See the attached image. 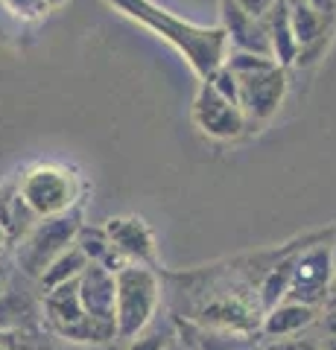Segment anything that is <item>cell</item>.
I'll list each match as a JSON object with an SVG mask.
<instances>
[{"label": "cell", "instance_id": "cell-8", "mask_svg": "<svg viewBox=\"0 0 336 350\" xmlns=\"http://www.w3.org/2000/svg\"><path fill=\"white\" fill-rule=\"evenodd\" d=\"M190 120L211 140H237L248 129V120L240 105L229 103L214 91L211 82H202L190 105Z\"/></svg>", "mask_w": 336, "mask_h": 350}, {"label": "cell", "instance_id": "cell-30", "mask_svg": "<svg viewBox=\"0 0 336 350\" xmlns=\"http://www.w3.org/2000/svg\"><path fill=\"white\" fill-rule=\"evenodd\" d=\"M333 251H336V243H333Z\"/></svg>", "mask_w": 336, "mask_h": 350}, {"label": "cell", "instance_id": "cell-27", "mask_svg": "<svg viewBox=\"0 0 336 350\" xmlns=\"http://www.w3.org/2000/svg\"><path fill=\"white\" fill-rule=\"evenodd\" d=\"M44 350H64V347H44Z\"/></svg>", "mask_w": 336, "mask_h": 350}, {"label": "cell", "instance_id": "cell-2", "mask_svg": "<svg viewBox=\"0 0 336 350\" xmlns=\"http://www.w3.org/2000/svg\"><path fill=\"white\" fill-rule=\"evenodd\" d=\"M15 193L21 196V202L29 207V213L36 219H53L79 207L82 181L68 167L38 163V167H32L21 175Z\"/></svg>", "mask_w": 336, "mask_h": 350}, {"label": "cell", "instance_id": "cell-19", "mask_svg": "<svg viewBox=\"0 0 336 350\" xmlns=\"http://www.w3.org/2000/svg\"><path fill=\"white\" fill-rule=\"evenodd\" d=\"M237 6L243 9V12H248L252 18H257V21H266V15L272 12V9L281 3V0H234Z\"/></svg>", "mask_w": 336, "mask_h": 350}, {"label": "cell", "instance_id": "cell-17", "mask_svg": "<svg viewBox=\"0 0 336 350\" xmlns=\"http://www.w3.org/2000/svg\"><path fill=\"white\" fill-rule=\"evenodd\" d=\"M208 82L214 85V91L220 96H225V100L234 103V105H240V82H237V76L229 68H220Z\"/></svg>", "mask_w": 336, "mask_h": 350}, {"label": "cell", "instance_id": "cell-7", "mask_svg": "<svg viewBox=\"0 0 336 350\" xmlns=\"http://www.w3.org/2000/svg\"><path fill=\"white\" fill-rule=\"evenodd\" d=\"M237 82H240V108L248 120V126H263L269 123L275 114L281 103L287 96V68L272 59L266 62L263 68L257 70H248V73H234Z\"/></svg>", "mask_w": 336, "mask_h": 350}, {"label": "cell", "instance_id": "cell-11", "mask_svg": "<svg viewBox=\"0 0 336 350\" xmlns=\"http://www.w3.org/2000/svg\"><path fill=\"white\" fill-rule=\"evenodd\" d=\"M220 15H222V29L229 32L231 50L257 53V56H272L263 21H257L248 12H243L234 0H220Z\"/></svg>", "mask_w": 336, "mask_h": 350}, {"label": "cell", "instance_id": "cell-5", "mask_svg": "<svg viewBox=\"0 0 336 350\" xmlns=\"http://www.w3.org/2000/svg\"><path fill=\"white\" fill-rule=\"evenodd\" d=\"M44 321L59 338H68L77 345H108L117 338L114 327L94 321L85 312L79 298V280L44 292Z\"/></svg>", "mask_w": 336, "mask_h": 350}, {"label": "cell", "instance_id": "cell-20", "mask_svg": "<svg viewBox=\"0 0 336 350\" xmlns=\"http://www.w3.org/2000/svg\"><path fill=\"white\" fill-rule=\"evenodd\" d=\"M266 350H322L319 342L313 338H275L272 345H266Z\"/></svg>", "mask_w": 336, "mask_h": 350}, {"label": "cell", "instance_id": "cell-1", "mask_svg": "<svg viewBox=\"0 0 336 350\" xmlns=\"http://www.w3.org/2000/svg\"><path fill=\"white\" fill-rule=\"evenodd\" d=\"M105 3L120 15L138 21L140 27L153 29L170 47H176L179 56L199 76V82H208L216 70L225 68V62L231 56V41L222 24H193V21H184L172 15L170 9L158 6L155 0H105Z\"/></svg>", "mask_w": 336, "mask_h": 350}, {"label": "cell", "instance_id": "cell-13", "mask_svg": "<svg viewBox=\"0 0 336 350\" xmlns=\"http://www.w3.org/2000/svg\"><path fill=\"white\" fill-rule=\"evenodd\" d=\"M266 36H269V47H272V59L281 68H289V64H298V41L296 32H292V21H289V0H281V3L266 15Z\"/></svg>", "mask_w": 336, "mask_h": 350}, {"label": "cell", "instance_id": "cell-9", "mask_svg": "<svg viewBox=\"0 0 336 350\" xmlns=\"http://www.w3.org/2000/svg\"><path fill=\"white\" fill-rule=\"evenodd\" d=\"M103 228H105L108 239H112L114 251L126 262L149 266V269L158 262V245H155L153 228H149L140 216H112Z\"/></svg>", "mask_w": 336, "mask_h": 350}, {"label": "cell", "instance_id": "cell-4", "mask_svg": "<svg viewBox=\"0 0 336 350\" xmlns=\"http://www.w3.org/2000/svg\"><path fill=\"white\" fill-rule=\"evenodd\" d=\"M82 231V211L53 216V219H38L32 231L21 239L18 245V266L27 278L41 280V275L56 262L64 251L77 243V234Z\"/></svg>", "mask_w": 336, "mask_h": 350}, {"label": "cell", "instance_id": "cell-29", "mask_svg": "<svg viewBox=\"0 0 336 350\" xmlns=\"http://www.w3.org/2000/svg\"><path fill=\"white\" fill-rule=\"evenodd\" d=\"M255 350H266V347H255Z\"/></svg>", "mask_w": 336, "mask_h": 350}, {"label": "cell", "instance_id": "cell-3", "mask_svg": "<svg viewBox=\"0 0 336 350\" xmlns=\"http://www.w3.org/2000/svg\"><path fill=\"white\" fill-rule=\"evenodd\" d=\"M161 301L158 275L149 266H126L117 271V338L135 342L144 336L149 321L155 319Z\"/></svg>", "mask_w": 336, "mask_h": 350}, {"label": "cell", "instance_id": "cell-18", "mask_svg": "<svg viewBox=\"0 0 336 350\" xmlns=\"http://www.w3.org/2000/svg\"><path fill=\"white\" fill-rule=\"evenodd\" d=\"M3 6L21 21H38L50 12L47 0H3Z\"/></svg>", "mask_w": 336, "mask_h": 350}, {"label": "cell", "instance_id": "cell-28", "mask_svg": "<svg viewBox=\"0 0 336 350\" xmlns=\"http://www.w3.org/2000/svg\"><path fill=\"white\" fill-rule=\"evenodd\" d=\"M0 350H9V347H3V345H0Z\"/></svg>", "mask_w": 336, "mask_h": 350}, {"label": "cell", "instance_id": "cell-26", "mask_svg": "<svg viewBox=\"0 0 336 350\" xmlns=\"http://www.w3.org/2000/svg\"><path fill=\"white\" fill-rule=\"evenodd\" d=\"M0 292H3V271H0Z\"/></svg>", "mask_w": 336, "mask_h": 350}, {"label": "cell", "instance_id": "cell-16", "mask_svg": "<svg viewBox=\"0 0 336 350\" xmlns=\"http://www.w3.org/2000/svg\"><path fill=\"white\" fill-rule=\"evenodd\" d=\"M292 262H296V254L281 260L278 266H272L266 271L263 283H260V306H263V312L275 310L281 301H287V292H289V280H292Z\"/></svg>", "mask_w": 336, "mask_h": 350}, {"label": "cell", "instance_id": "cell-23", "mask_svg": "<svg viewBox=\"0 0 336 350\" xmlns=\"http://www.w3.org/2000/svg\"><path fill=\"white\" fill-rule=\"evenodd\" d=\"M167 350H196L190 342H184V338H172V342L167 345Z\"/></svg>", "mask_w": 336, "mask_h": 350}, {"label": "cell", "instance_id": "cell-21", "mask_svg": "<svg viewBox=\"0 0 336 350\" xmlns=\"http://www.w3.org/2000/svg\"><path fill=\"white\" fill-rule=\"evenodd\" d=\"M167 336L161 333H146V336H138L135 342H129L126 350H167Z\"/></svg>", "mask_w": 336, "mask_h": 350}, {"label": "cell", "instance_id": "cell-14", "mask_svg": "<svg viewBox=\"0 0 336 350\" xmlns=\"http://www.w3.org/2000/svg\"><path fill=\"white\" fill-rule=\"evenodd\" d=\"M202 321L208 327H216V330H225V333H246L248 327L255 324L252 312L237 301H214L211 306H205Z\"/></svg>", "mask_w": 336, "mask_h": 350}, {"label": "cell", "instance_id": "cell-6", "mask_svg": "<svg viewBox=\"0 0 336 350\" xmlns=\"http://www.w3.org/2000/svg\"><path fill=\"white\" fill-rule=\"evenodd\" d=\"M336 283V251L331 243L310 245L307 251H298L296 262H292V280L287 301L319 306L331 298V286Z\"/></svg>", "mask_w": 336, "mask_h": 350}, {"label": "cell", "instance_id": "cell-22", "mask_svg": "<svg viewBox=\"0 0 336 350\" xmlns=\"http://www.w3.org/2000/svg\"><path fill=\"white\" fill-rule=\"evenodd\" d=\"M307 6H313L319 15H324V18H331L333 21V15H336V0H305Z\"/></svg>", "mask_w": 336, "mask_h": 350}, {"label": "cell", "instance_id": "cell-15", "mask_svg": "<svg viewBox=\"0 0 336 350\" xmlns=\"http://www.w3.org/2000/svg\"><path fill=\"white\" fill-rule=\"evenodd\" d=\"M88 266H91L88 257H85L82 251L77 248V243H73V245L64 251V254L44 271V275H41V286L50 292V289L64 286V283H70V280H79V278H82V271L88 269Z\"/></svg>", "mask_w": 336, "mask_h": 350}, {"label": "cell", "instance_id": "cell-12", "mask_svg": "<svg viewBox=\"0 0 336 350\" xmlns=\"http://www.w3.org/2000/svg\"><path fill=\"white\" fill-rule=\"evenodd\" d=\"M319 319V310L305 304H296V301H281L275 310L263 312V321H260V333L275 338H289V336H298L301 330H307L310 324H316Z\"/></svg>", "mask_w": 336, "mask_h": 350}, {"label": "cell", "instance_id": "cell-24", "mask_svg": "<svg viewBox=\"0 0 336 350\" xmlns=\"http://www.w3.org/2000/svg\"><path fill=\"white\" fill-rule=\"evenodd\" d=\"M9 239H12V234H9V228H6L3 222H0V248H3V245L9 243Z\"/></svg>", "mask_w": 336, "mask_h": 350}, {"label": "cell", "instance_id": "cell-25", "mask_svg": "<svg viewBox=\"0 0 336 350\" xmlns=\"http://www.w3.org/2000/svg\"><path fill=\"white\" fill-rule=\"evenodd\" d=\"M62 3H64V0H47V6H50V9H56V6H62Z\"/></svg>", "mask_w": 336, "mask_h": 350}, {"label": "cell", "instance_id": "cell-10", "mask_svg": "<svg viewBox=\"0 0 336 350\" xmlns=\"http://www.w3.org/2000/svg\"><path fill=\"white\" fill-rule=\"evenodd\" d=\"M79 298L94 321L117 330V275L100 262H91L79 278Z\"/></svg>", "mask_w": 336, "mask_h": 350}]
</instances>
